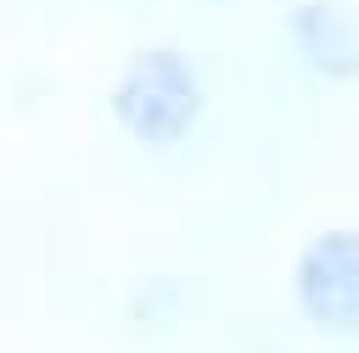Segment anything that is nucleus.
I'll use <instances>...</instances> for the list:
<instances>
[{
	"mask_svg": "<svg viewBox=\"0 0 359 353\" xmlns=\"http://www.w3.org/2000/svg\"><path fill=\"white\" fill-rule=\"evenodd\" d=\"M202 112L196 67L180 50H140L112 84V118L140 146H174Z\"/></svg>",
	"mask_w": 359,
	"mask_h": 353,
	"instance_id": "f257e3e1",
	"label": "nucleus"
},
{
	"mask_svg": "<svg viewBox=\"0 0 359 353\" xmlns=\"http://www.w3.org/2000/svg\"><path fill=\"white\" fill-rule=\"evenodd\" d=\"M297 308L309 325L331 331V336H353L359 331V235L353 230H325L297 252V275H292Z\"/></svg>",
	"mask_w": 359,
	"mask_h": 353,
	"instance_id": "f03ea898",
	"label": "nucleus"
},
{
	"mask_svg": "<svg viewBox=\"0 0 359 353\" xmlns=\"http://www.w3.org/2000/svg\"><path fill=\"white\" fill-rule=\"evenodd\" d=\"M292 39L297 56L325 73V78H353L359 73V11L342 0H303L292 11Z\"/></svg>",
	"mask_w": 359,
	"mask_h": 353,
	"instance_id": "7ed1b4c3",
	"label": "nucleus"
}]
</instances>
